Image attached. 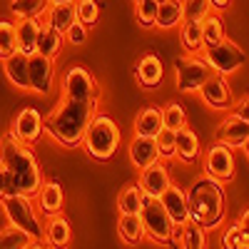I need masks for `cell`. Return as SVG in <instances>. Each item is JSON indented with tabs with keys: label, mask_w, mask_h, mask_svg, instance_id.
I'll list each match as a JSON object with an SVG mask.
<instances>
[{
	"label": "cell",
	"mask_w": 249,
	"mask_h": 249,
	"mask_svg": "<svg viewBox=\"0 0 249 249\" xmlns=\"http://www.w3.org/2000/svg\"><path fill=\"white\" fill-rule=\"evenodd\" d=\"M97 115V100L92 102H77V100H62L60 105L43 120L45 130L53 140H57L62 147H77L82 144L85 130L90 120Z\"/></svg>",
	"instance_id": "cell-1"
},
{
	"label": "cell",
	"mask_w": 249,
	"mask_h": 249,
	"mask_svg": "<svg viewBox=\"0 0 249 249\" xmlns=\"http://www.w3.org/2000/svg\"><path fill=\"white\" fill-rule=\"evenodd\" d=\"M0 164L10 172L15 192L20 195H35L43 184V172L35 160V155L13 135L0 140Z\"/></svg>",
	"instance_id": "cell-2"
},
{
	"label": "cell",
	"mask_w": 249,
	"mask_h": 249,
	"mask_svg": "<svg viewBox=\"0 0 249 249\" xmlns=\"http://www.w3.org/2000/svg\"><path fill=\"white\" fill-rule=\"evenodd\" d=\"M187 207H190V219L197 222L204 230L219 227L224 219V187L212 177H199L192 182L187 192Z\"/></svg>",
	"instance_id": "cell-3"
},
{
	"label": "cell",
	"mask_w": 249,
	"mask_h": 249,
	"mask_svg": "<svg viewBox=\"0 0 249 249\" xmlns=\"http://www.w3.org/2000/svg\"><path fill=\"white\" fill-rule=\"evenodd\" d=\"M120 140H122V135H120V127L115 124V120L107 115H95L85 130L82 144H85V150L92 160L105 162L117 152Z\"/></svg>",
	"instance_id": "cell-4"
},
{
	"label": "cell",
	"mask_w": 249,
	"mask_h": 249,
	"mask_svg": "<svg viewBox=\"0 0 249 249\" xmlns=\"http://www.w3.org/2000/svg\"><path fill=\"white\" fill-rule=\"evenodd\" d=\"M144 237L152 239L155 244H175V222L164 212V207L157 197H147L140 212Z\"/></svg>",
	"instance_id": "cell-5"
},
{
	"label": "cell",
	"mask_w": 249,
	"mask_h": 249,
	"mask_svg": "<svg viewBox=\"0 0 249 249\" xmlns=\"http://www.w3.org/2000/svg\"><path fill=\"white\" fill-rule=\"evenodd\" d=\"M3 207H5V214L10 219L13 227H18V230L28 232L33 239H40L43 237V222H40V217L35 214L33 204L28 199V195H20V192H13L8 197H3Z\"/></svg>",
	"instance_id": "cell-6"
},
{
	"label": "cell",
	"mask_w": 249,
	"mask_h": 249,
	"mask_svg": "<svg viewBox=\"0 0 249 249\" xmlns=\"http://www.w3.org/2000/svg\"><path fill=\"white\" fill-rule=\"evenodd\" d=\"M204 62L212 68V72H219V75H230L234 70H239L244 62H247V55L239 45H234L232 40L222 37L219 43L214 45H207L204 48Z\"/></svg>",
	"instance_id": "cell-7"
},
{
	"label": "cell",
	"mask_w": 249,
	"mask_h": 249,
	"mask_svg": "<svg viewBox=\"0 0 249 249\" xmlns=\"http://www.w3.org/2000/svg\"><path fill=\"white\" fill-rule=\"evenodd\" d=\"M175 72H177V90L179 92H199L204 80L212 75V68L204 62V57L190 55V57L175 60Z\"/></svg>",
	"instance_id": "cell-8"
},
{
	"label": "cell",
	"mask_w": 249,
	"mask_h": 249,
	"mask_svg": "<svg viewBox=\"0 0 249 249\" xmlns=\"http://www.w3.org/2000/svg\"><path fill=\"white\" fill-rule=\"evenodd\" d=\"M62 90H65L68 100H77V102L97 100V85H95L92 75L80 65H75L65 72V77H62Z\"/></svg>",
	"instance_id": "cell-9"
},
{
	"label": "cell",
	"mask_w": 249,
	"mask_h": 249,
	"mask_svg": "<svg viewBox=\"0 0 249 249\" xmlns=\"http://www.w3.org/2000/svg\"><path fill=\"white\" fill-rule=\"evenodd\" d=\"M204 175L217 182H230L234 177V155L232 147L217 142L204 155Z\"/></svg>",
	"instance_id": "cell-10"
},
{
	"label": "cell",
	"mask_w": 249,
	"mask_h": 249,
	"mask_svg": "<svg viewBox=\"0 0 249 249\" xmlns=\"http://www.w3.org/2000/svg\"><path fill=\"white\" fill-rule=\"evenodd\" d=\"M28 80H30V90H35L40 95H48L53 88V80H55L53 57L40 55V53L28 55Z\"/></svg>",
	"instance_id": "cell-11"
},
{
	"label": "cell",
	"mask_w": 249,
	"mask_h": 249,
	"mask_svg": "<svg viewBox=\"0 0 249 249\" xmlns=\"http://www.w3.org/2000/svg\"><path fill=\"white\" fill-rule=\"evenodd\" d=\"M199 95L212 110H230L234 105V95L219 72H212L204 80V85L199 88Z\"/></svg>",
	"instance_id": "cell-12"
},
{
	"label": "cell",
	"mask_w": 249,
	"mask_h": 249,
	"mask_svg": "<svg viewBox=\"0 0 249 249\" xmlns=\"http://www.w3.org/2000/svg\"><path fill=\"white\" fill-rule=\"evenodd\" d=\"M45 124H43V115H40L35 107H25L20 110L13 120V137L20 140L23 144H30V142H37L40 135H43Z\"/></svg>",
	"instance_id": "cell-13"
},
{
	"label": "cell",
	"mask_w": 249,
	"mask_h": 249,
	"mask_svg": "<svg viewBox=\"0 0 249 249\" xmlns=\"http://www.w3.org/2000/svg\"><path fill=\"white\" fill-rule=\"evenodd\" d=\"M137 184L144 190L147 197H160L172 184V177H170V170L157 160V162H152V164H147V167L140 170V182Z\"/></svg>",
	"instance_id": "cell-14"
},
{
	"label": "cell",
	"mask_w": 249,
	"mask_h": 249,
	"mask_svg": "<svg viewBox=\"0 0 249 249\" xmlns=\"http://www.w3.org/2000/svg\"><path fill=\"white\" fill-rule=\"evenodd\" d=\"M164 207V212L170 214V219L175 222V227L184 224L190 219V207H187V192H182L177 184H170L160 197H157Z\"/></svg>",
	"instance_id": "cell-15"
},
{
	"label": "cell",
	"mask_w": 249,
	"mask_h": 249,
	"mask_svg": "<svg viewBox=\"0 0 249 249\" xmlns=\"http://www.w3.org/2000/svg\"><path fill=\"white\" fill-rule=\"evenodd\" d=\"M135 75H137V82L142 88H157L162 77H164V68H162V60L155 55V53H147V55H142L140 62H137V68H135Z\"/></svg>",
	"instance_id": "cell-16"
},
{
	"label": "cell",
	"mask_w": 249,
	"mask_h": 249,
	"mask_svg": "<svg viewBox=\"0 0 249 249\" xmlns=\"http://www.w3.org/2000/svg\"><path fill=\"white\" fill-rule=\"evenodd\" d=\"M40 18H18L15 23V43L23 55H33L37 45V33H40Z\"/></svg>",
	"instance_id": "cell-17"
},
{
	"label": "cell",
	"mask_w": 249,
	"mask_h": 249,
	"mask_svg": "<svg viewBox=\"0 0 249 249\" xmlns=\"http://www.w3.org/2000/svg\"><path fill=\"white\" fill-rule=\"evenodd\" d=\"M130 160L137 170L147 167V164L157 162L160 160V152H157V142L155 137H142V135H135L132 142H130Z\"/></svg>",
	"instance_id": "cell-18"
},
{
	"label": "cell",
	"mask_w": 249,
	"mask_h": 249,
	"mask_svg": "<svg viewBox=\"0 0 249 249\" xmlns=\"http://www.w3.org/2000/svg\"><path fill=\"white\" fill-rule=\"evenodd\" d=\"M217 137L222 144H227V147H244V142L249 137V124L242 122L239 117H227L222 124H219V130H217Z\"/></svg>",
	"instance_id": "cell-19"
},
{
	"label": "cell",
	"mask_w": 249,
	"mask_h": 249,
	"mask_svg": "<svg viewBox=\"0 0 249 249\" xmlns=\"http://www.w3.org/2000/svg\"><path fill=\"white\" fill-rule=\"evenodd\" d=\"M43 237L48 242V249H68V244H70V222L60 212L53 214L45 224V230H43Z\"/></svg>",
	"instance_id": "cell-20"
},
{
	"label": "cell",
	"mask_w": 249,
	"mask_h": 249,
	"mask_svg": "<svg viewBox=\"0 0 249 249\" xmlns=\"http://www.w3.org/2000/svg\"><path fill=\"white\" fill-rule=\"evenodd\" d=\"M3 70H5L8 82H13L15 88H20V90L30 88V80H28V55L15 50L13 55H8L3 60Z\"/></svg>",
	"instance_id": "cell-21"
},
{
	"label": "cell",
	"mask_w": 249,
	"mask_h": 249,
	"mask_svg": "<svg viewBox=\"0 0 249 249\" xmlns=\"http://www.w3.org/2000/svg\"><path fill=\"white\" fill-rule=\"evenodd\" d=\"M62 202H65V195H62V187L57 182H48V184H40L37 190V207L40 212L53 217L62 210Z\"/></svg>",
	"instance_id": "cell-22"
},
{
	"label": "cell",
	"mask_w": 249,
	"mask_h": 249,
	"mask_svg": "<svg viewBox=\"0 0 249 249\" xmlns=\"http://www.w3.org/2000/svg\"><path fill=\"white\" fill-rule=\"evenodd\" d=\"M175 155L182 162H195L199 157V137L195 135V130L182 127L175 132Z\"/></svg>",
	"instance_id": "cell-23"
},
{
	"label": "cell",
	"mask_w": 249,
	"mask_h": 249,
	"mask_svg": "<svg viewBox=\"0 0 249 249\" xmlns=\"http://www.w3.org/2000/svg\"><path fill=\"white\" fill-rule=\"evenodd\" d=\"M144 199H147V195L140 184H127L117 197V210L120 214H140Z\"/></svg>",
	"instance_id": "cell-24"
},
{
	"label": "cell",
	"mask_w": 249,
	"mask_h": 249,
	"mask_svg": "<svg viewBox=\"0 0 249 249\" xmlns=\"http://www.w3.org/2000/svg\"><path fill=\"white\" fill-rule=\"evenodd\" d=\"M48 15V25L55 28L57 33H65L75 23V3H53L45 10Z\"/></svg>",
	"instance_id": "cell-25"
},
{
	"label": "cell",
	"mask_w": 249,
	"mask_h": 249,
	"mask_svg": "<svg viewBox=\"0 0 249 249\" xmlns=\"http://www.w3.org/2000/svg\"><path fill=\"white\" fill-rule=\"evenodd\" d=\"M162 130V107H144L135 120V135L157 137Z\"/></svg>",
	"instance_id": "cell-26"
},
{
	"label": "cell",
	"mask_w": 249,
	"mask_h": 249,
	"mask_svg": "<svg viewBox=\"0 0 249 249\" xmlns=\"http://www.w3.org/2000/svg\"><path fill=\"white\" fill-rule=\"evenodd\" d=\"M117 232H120V237H122L124 244L137 247L144 239V227H142L140 214H122L120 222H117Z\"/></svg>",
	"instance_id": "cell-27"
},
{
	"label": "cell",
	"mask_w": 249,
	"mask_h": 249,
	"mask_svg": "<svg viewBox=\"0 0 249 249\" xmlns=\"http://www.w3.org/2000/svg\"><path fill=\"white\" fill-rule=\"evenodd\" d=\"M182 23V0H162L157 3V18L155 25L157 28H177Z\"/></svg>",
	"instance_id": "cell-28"
},
{
	"label": "cell",
	"mask_w": 249,
	"mask_h": 249,
	"mask_svg": "<svg viewBox=\"0 0 249 249\" xmlns=\"http://www.w3.org/2000/svg\"><path fill=\"white\" fill-rule=\"evenodd\" d=\"M179 244H182V249H207L204 227H199L192 219L179 224Z\"/></svg>",
	"instance_id": "cell-29"
},
{
	"label": "cell",
	"mask_w": 249,
	"mask_h": 249,
	"mask_svg": "<svg viewBox=\"0 0 249 249\" xmlns=\"http://www.w3.org/2000/svg\"><path fill=\"white\" fill-rule=\"evenodd\" d=\"M62 48V33H57L55 28L50 25H43L37 33V45H35V53L40 55H48V57H55Z\"/></svg>",
	"instance_id": "cell-30"
},
{
	"label": "cell",
	"mask_w": 249,
	"mask_h": 249,
	"mask_svg": "<svg viewBox=\"0 0 249 249\" xmlns=\"http://www.w3.org/2000/svg\"><path fill=\"white\" fill-rule=\"evenodd\" d=\"M182 45L187 53H192L197 55L199 50H204V37H202V23H184L182 25Z\"/></svg>",
	"instance_id": "cell-31"
},
{
	"label": "cell",
	"mask_w": 249,
	"mask_h": 249,
	"mask_svg": "<svg viewBox=\"0 0 249 249\" xmlns=\"http://www.w3.org/2000/svg\"><path fill=\"white\" fill-rule=\"evenodd\" d=\"M210 10V0H182V23H202Z\"/></svg>",
	"instance_id": "cell-32"
},
{
	"label": "cell",
	"mask_w": 249,
	"mask_h": 249,
	"mask_svg": "<svg viewBox=\"0 0 249 249\" xmlns=\"http://www.w3.org/2000/svg\"><path fill=\"white\" fill-rule=\"evenodd\" d=\"M48 5H50V0H13L10 10L18 18H40V15H45Z\"/></svg>",
	"instance_id": "cell-33"
},
{
	"label": "cell",
	"mask_w": 249,
	"mask_h": 249,
	"mask_svg": "<svg viewBox=\"0 0 249 249\" xmlns=\"http://www.w3.org/2000/svg\"><path fill=\"white\" fill-rule=\"evenodd\" d=\"M162 127H167L172 132L187 127V115H184V107L179 102H170V105L162 107Z\"/></svg>",
	"instance_id": "cell-34"
},
{
	"label": "cell",
	"mask_w": 249,
	"mask_h": 249,
	"mask_svg": "<svg viewBox=\"0 0 249 249\" xmlns=\"http://www.w3.org/2000/svg\"><path fill=\"white\" fill-rule=\"evenodd\" d=\"M33 242V237L18 227H8V230L0 232V249H25L28 244Z\"/></svg>",
	"instance_id": "cell-35"
},
{
	"label": "cell",
	"mask_w": 249,
	"mask_h": 249,
	"mask_svg": "<svg viewBox=\"0 0 249 249\" xmlns=\"http://www.w3.org/2000/svg\"><path fill=\"white\" fill-rule=\"evenodd\" d=\"M202 37H204V48L219 43L224 37V20L219 15H207L202 20Z\"/></svg>",
	"instance_id": "cell-36"
},
{
	"label": "cell",
	"mask_w": 249,
	"mask_h": 249,
	"mask_svg": "<svg viewBox=\"0 0 249 249\" xmlns=\"http://www.w3.org/2000/svg\"><path fill=\"white\" fill-rule=\"evenodd\" d=\"M222 249H249V234L242 232V227L234 222L222 234Z\"/></svg>",
	"instance_id": "cell-37"
},
{
	"label": "cell",
	"mask_w": 249,
	"mask_h": 249,
	"mask_svg": "<svg viewBox=\"0 0 249 249\" xmlns=\"http://www.w3.org/2000/svg\"><path fill=\"white\" fill-rule=\"evenodd\" d=\"M100 18V5L95 0H77L75 3V20H80L82 25H95Z\"/></svg>",
	"instance_id": "cell-38"
},
{
	"label": "cell",
	"mask_w": 249,
	"mask_h": 249,
	"mask_svg": "<svg viewBox=\"0 0 249 249\" xmlns=\"http://www.w3.org/2000/svg\"><path fill=\"white\" fill-rule=\"evenodd\" d=\"M18 50L15 43V25L8 20H0V60H5L8 55H13Z\"/></svg>",
	"instance_id": "cell-39"
},
{
	"label": "cell",
	"mask_w": 249,
	"mask_h": 249,
	"mask_svg": "<svg viewBox=\"0 0 249 249\" xmlns=\"http://www.w3.org/2000/svg\"><path fill=\"white\" fill-rule=\"evenodd\" d=\"M155 18H157V3L155 0H137V20H140V25L152 28Z\"/></svg>",
	"instance_id": "cell-40"
},
{
	"label": "cell",
	"mask_w": 249,
	"mask_h": 249,
	"mask_svg": "<svg viewBox=\"0 0 249 249\" xmlns=\"http://www.w3.org/2000/svg\"><path fill=\"white\" fill-rule=\"evenodd\" d=\"M155 142H157V152H160V157H175V132H172V130L162 127L160 135L155 137Z\"/></svg>",
	"instance_id": "cell-41"
},
{
	"label": "cell",
	"mask_w": 249,
	"mask_h": 249,
	"mask_svg": "<svg viewBox=\"0 0 249 249\" xmlns=\"http://www.w3.org/2000/svg\"><path fill=\"white\" fill-rule=\"evenodd\" d=\"M62 35L68 37V43H72V45H82V43L88 40V25H82L80 20H75V23H72L65 33H62Z\"/></svg>",
	"instance_id": "cell-42"
},
{
	"label": "cell",
	"mask_w": 249,
	"mask_h": 249,
	"mask_svg": "<svg viewBox=\"0 0 249 249\" xmlns=\"http://www.w3.org/2000/svg\"><path fill=\"white\" fill-rule=\"evenodd\" d=\"M15 192V184H13V177H10V172L0 164V199L3 197H8V195H13Z\"/></svg>",
	"instance_id": "cell-43"
},
{
	"label": "cell",
	"mask_w": 249,
	"mask_h": 249,
	"mask_svg": "<svg viewBox=\"0 0 249 249\" xmlns=\"http://www.w3.org/2000/svg\"><path fill=\"white\" fill-rule=\"evenodd\" d=\"M234 117H239L242 122L249 124V95H244L237 105H234Z\"/></svg>",
	"instance_id": "cell-44"
},
{
	"label": "cell",
	"mask_w": 249,
	"mask_h": 249,
	"mask_svg": "<svg viewBox=\"0 0 249 249\" xmlns=\"http://www.w3.org/2000/svg\"><path fill=\"white\" fill-rule=\"evenodd\" d=\"M239 227H242V232L244 234H249V210H244L242 212V217H239V222H237Z\"/></svg>",
	"instance_id": "cell-45"
},
{
	"label": "cell",
	"mask_w": 249,
	"mask_h": 249,
	"mask_svg": "<svg viewBox=\"0 0 249 249\" xmlns=\"http://www.w3.org/2000/svg\"><path fill=\"white\" fill-rule=\"evenodd\" d=\"M210 3H212V8H217V10H224L227 5L232 3V0H210Z\"/></svg>",
	"instance_id": "cell-46"
},
{
	"label": "cell",
	"mask_w": 249,
	"mask_h": 249,
	"mask_svg": "<svg viewBox=\"0 0 249 249\" xmlns=\"http://www.w3.org/2000/svg\"><path fill=\"white\" fill-rule=\"evenodd\" d=\"M25 249H48V247H43V244H40L37 239H33V242H30V244H28Z\"/></svg>",
	"instance_id": "cell-47"
},
{
	"label": "cell",
	"mask_w": 249,
	"mask_h": 249,
	"mask_svg": "<svg viewBox=\"0 0 249 249\" xmlns=\"http://www.w3.org/2000/svg\"><path fill=\"white\" fill-rule=\"evenodd\" d=\"M53 3H75V0H50V5Z\"/></svg>",
	"instance_id": "cell-48"
},
{
	"label": "cell",
	"mask_w": 249,
	"mask_h": 249,
	"mask_svg": "<svg viewBox=\"0 0 249 249\" xmlns=\"http://www.w3.org/2000/svg\"><path fill=\"white\" fill-rule=\"evenodd\" d=\"M244 150H247V155H249V137H247V142H244Z\"/></svg>",
	"instance_id": "cell-49"
},
{
	"label": "cell",
	"mask_w": 249,
	"mask_h": 249,
	"mask_svg": "<svg viewBox=\"0 0 249 249\" xmlns=\"http://www.w3.org/2000/svg\"><path fill=\"white\" fill-rule=\"evenodd\" d=\"M155 3H162V0H155Z\"/></svg>",
	"instance_id": "cell-50"
},
{
	"label": "cell",
	"mask_w": 249,
	"mask_h": 249,
	"mask_svg": "<svg viewBox=\"0 0 249 249\" xmlns=\"http://www.w3.org/2000/svg\"><path fill=\"white\" fill-rule=\"evenodd\" d=\"M135 3H137V0H135Z\"/></svg>",
	"instance_id": "cell-51"
}]
</instances>
